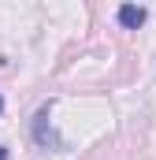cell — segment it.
Masks as SVG:
<instances>
[{
	"instance_id": "cell-1",
	"label": "cell",
	"mask_w": 156,
	"mask_h": 160,
	"mask_svg": "<svg viewBox=\"0 0 156 160\" xmlns=\"http://www.w3.org/2000/svg\"><path fill=\"white\" fill-rule=\"evenodd\" d=\"M34 138H37L41 149H63V142L56 138V130H52V123H48V108H41L37 116H34Z\"/></svg>"
},
{
	"instance_id": "cell-2",
	"label": "cell",
	"mask_w": 156,
	"mask_h": 160,
	"mask_svg": "<svg viewBox=\"0 0 156 160\" xmlns=\"http://www.w3.org/2000/svg\"><path fill=\"white\" fill-rule=\"evenodd\" d=\"M119 22H123L126 30H138V26L145 22V8H138V4H123V8H119Z\"/></svg>"
},
{
	"instance_id": "cell-3",
	"label": "cell",
	"mask_w": 156,
	"mask_h": 160,
	"mask_svg": "<svg viewBox=\"0 0 156 160\" xmlns=\"http://www.w3.org/2000/svg\"><path fill=\"white\" fill-rule=\"evenodd\" d=\"M0 160H7V149H4V145H0Z\"/></svg>"
},
{
	"instance_id": "cell-4",
	"label": "cell",
	"mask_w": 156,
	"mask_h": 160,
	"mask_svg": "<svg viewBox=\"0 0 156 160\" xmlns=\"http://www.w3.org/2000/svg\"><path fill=\"white\" fill-rule=\"evenodd\" d=\"M0 112H4V97H0Z\"/></svg>"
}]
</instances>
